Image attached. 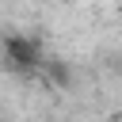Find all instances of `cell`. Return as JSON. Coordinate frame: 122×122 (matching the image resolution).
<instances>
[{
	"mask_svg": "<svg viewBox=\"0 0 122 122\" xmlns=\"http://www.w3.org/2000/svg\"><path fill=\"white\" fill-rule=\"evenodd\" d=\"M0 50H4V65L11 72H34L42 65V46L30 34H8Z\"/></svg>",
	"mask_w": 122,
	"mask_h": 122,
	"instance_id": "cell-1",
	"label": "cell"
}]
</instances>
